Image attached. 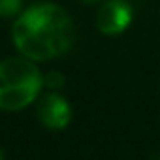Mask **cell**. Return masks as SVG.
<instances>
[{
	"instance_id": "obj_1",
	"label": "cell",
	"mask_w": 160,
	"mask_h": 160,
	"mask_svg": "<svg viewBox=\"0 0 160 160\" xmlns=\"http://www.w3.org/2000/svg\"><path fill=\"white\" fill-rule=\"evenodd\" d=\"M17 51L30 60H49L64 55L75 40L72 17L57 4L42 2L19 15L12 28Z\"/></svg>"
},
{
	"instance_id": "obj_2",
	"label": "cell",
	"mask_w": 160,
	"mask_h": 160,
	"mask_svg": "<svg viewBox=\"0 0 160 160\" xmlns=\"http://www.w3.org/2000/svg\"><path fill=\"white\" fill-rule=\"evenodd\" d=\"M43 87L40 70L27 57H12L0 62V109L19 111L32 104Z\"/></svg>"
},
{
	"instance_id": "obj_3",
	"label": "cell",
	"mask_w": 160,
	"mask_h": 160,
	"mask_svg": "<svg viewBox=\"0 0 160 160\" xmlns=\"http://www.w3.org/2000/svg\"><path fill=\"white\" fill-rule=\"evenodd\" d=\"M132 19L134 12L126 0H108L96 13V27L102 34L115 36L126 30Z\"/></svg>"
},
{
	"instance_id": "obj_4",
	"label": "cell",
	"mask_w": 160,
	"mask_h": 160,
	"mask_svg": "<svg viewBox=\"0 0 160 160\" xmlns=\"http://www.w3.org/2000/svg\"><path fill=\"white\" fill-rule=\"evenodd\" d=\"M36 113H38V119L43 122V126H47L49 130H62L68 126L72 119L70 104L57 92L43 96L36 108Z\"/></svg>"
},
{
	"instance_id": "obj_5",
	"label": "cell",
	"mask_w": 160,
	"mask_h": 160,
	"mask_svg": "<svg viewBox=\"0 0 160 160\" xmlns=\"http://www.w3.org/2000/svg\"><path fill=\"white\" fill-rule=\"evenodd\" d=\"M21 6H23V0H0V17L8 19L17 15L21 12Z\"/></svg>"
},
{
	"instance_id": "obj_6",
	"label": "cell",
	"mask_w": 160,
	"mask_h": 160,
	"mask_svg": "<svg viewBox=\"0 0 160 160\" xmlns=\"http://www.w3.org/2000/svg\"><path fill=\"white\" fill-rule=\"evenodd\" d=\"M43 85L47 87V89H60L62 85H64V75L62 73H58V72H51V73H47L45 77H43Z\"/></svg>"
},
{
	"instance_id": "obj_7",
	"label": "cell",
	"mask_w": 160,
	"mask_h": 160,
	"mask_svg": "<svg viewBox=\"0 0 160 160\" xmlns=\"http://www.w3.org/2000/svg\"><path fill=\"white\" fill-rule=\"evenodd\" d=\"M83 2H100V0H83Z\"/></svg>"
},
{
	"instance_id": "obj_8",
	"label": "cell",
	"mask_w": 160,
	"mask_h": 160,
	"mask_svg": "<svg viewBox=\"0 0 160 160\" xmlns=\"http://www.w3.org/2000/svg\"><path fill=\"white\" fill-rule=\"evenodd\" d=\"M2 158H4V152H2V151H0V160H2Z\"/></svg>"
}]
</instances>
